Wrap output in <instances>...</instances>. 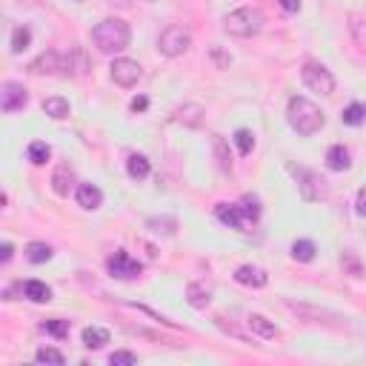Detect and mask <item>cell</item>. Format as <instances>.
<instances>
[{
	"mask_svg": "<svg viewBox=\"0 0 366 366\" xmlns=\"http://www.w3.org/2000/svg\"><path fill=\"white\" fill-rule=\"evenodd\" d=\"M92 40L103 55H112V52H120V49L129 46L132 29L123 18H106V21H101L98 26H94Z\"/></svg>",
	"mask_w": 366,
	"mask_h": 366,
	"instance_id": "obj_1",
	"label": "cell"
},
{
	"mask_svg": "<svg viewBox=\"0 0 366 366\" xmlns=\"http://www.w3.org/2000/svg\"><path fill=\"white\" fill-rule=\"evenodd\" d=\"M286 120H289V126L298 135H315L326 123L324 112L309 98H292L289 106H286Z\"/></svg>",
	"mask_w": 366,
	"mask_h": 366,
	"instance_id": "obj_2",
	"label": "cell"
},
{
	"mask_svg": "<svg viewBox=\"0 0 366 366\" xmlns=\"http://www.w3.org/2000/svg\"><path fill=\"white\" fill-rule=\"evenodd\" d=\"M263 12L254 6H241L224 18V31L232 38H254L263 29Z\"/></svg>",
	"mask_w": 366,
	"mask_h": 366,
	"instance_id": "obj_3",
	"label": "cell"
},
{
	"mask_svg": "<svg viewBox=\"0 0 366 366\" xmlns=\"http://www.w3.org/2000/svg\"><path fill=\"white\" fill-rule=\"evenodd\" d=\"M189 46H192V35H189V29L172 23L161 31V38H157V49L166 57H181Z\"/></svg>",
	"mask_w": 366,
	"mask_h": 366,
	"instance_id": "obj_4",
	"label": "cell"
},
{
	"mask_svg": "<svg viewBox=\"0 0 366 366\" xmlns=\"http://www.w3.org/2000/svg\"><path fill=\"white\" fill-rule=\"evenodd\" d=\"M300 77H304V83L312 92H317V94H332V92H335V77H332V72L326 66H321V63H315V60L304 63Z\"/></svg>",
	"mask_w": 366,
	"mask_h": 366,
	"instance_id": "obj_5",
	"label": "cell"
},
{
	"mask_svg": "<svg viewBox=\"0 0 366 366\" xmlns=\"http://www.w3.org/2000/svg\"><path fill=\"white\" fill-rule=\"evenodd\" d=\"M106 269H109V275H112V278H120V280L140 278V272H143V266H140L135 258H129V252H123V249H118L112 258L106 261Z\"/></svg>",
	"mask_w": 366,
	"mask_h": 366,
	"instance_id": "obj_6",
	"label": "cell"
},
{
	"mask_svg": "<svg viewBox=\"0 0 366 366\" xmlns=\"http://www.w3.org/2000/svg\"><path fill=\"white\" fill-rule=\"evenodd\" d=\"M109 75H112V81L123 89H132L138 81H140V63L138 60H129V57H118L112 60V66H109Z\"/></svg>",
	"mask_w": 366,
	"mask_h": 366,
	"instance_id": "obj_7",
	"label": "cell"
},
{
	"mask_svg": "<svg viewBox=\"0 0 366 366\" xmlns=\"http://www.w3.org/2000/svg\"><path fill=\"white\" fill-rule=\"evenodd\" d=\"M29 103V94H26V89L21 86V83H3V92H0V109H3L6 115H12V112H21V109Z\"/></svg>",
	"mask_w": 366,
	"mask_h": 366,
	"instance_id": "obj_8",
	"label": "cell"
},
{
	"mask_svg": "<svg viewBox=\"0 0 366 366\" xmlns=\"http://www.w3.org/2000/svg\"><path fill=\"white\" fill-rule=\"evenodd\" d=\"M235 280L241 286H252V289H263V286L269 283V275H266V269H261V266L244 263V266L235 269Z\"/></svg>",
	"mask_w": 366,
	"mask_h": 366,
	"instance_id": "obj_9",
	"label": "cell"
},
{
	"mask_svg": "<svg viewBox=\"0 0 366 366\" xmlns=\"http://www.w3.org/2000/svg\"><path fill=\"white\" fill-rule=\"evenodd\" d=\"M298 178L304 181V183H300V192H304L306 200H321V198H326L324 181L317 178V174H312V172H306V169H298Z\"/></svg>",
	"mask_w": 366,
	"mask_h": 366,
	"instance_id": "obj_10",
	"label": "cell"
},
{
	"mask_svg": "<svg viewBox=\"0 0 366 366\" xmlns=\"http://www.w3.org/2000/svg\"><path fill=\"white\" fill-rule=\"evenodd\" d=\"M218 220L220 224H226L229 229H241L244 232V209H241V203H220L218 209H215Z\"/></svg>",
	"mask_w": 366,
	"mask_h": 366,
	"instance_id": "obj_11",
	"label": "cell"
},
{
	"mask_svg": "<svg viewBox=\"0 0 366 366\" xmlns=\"http://www.w3.org/2000/svg\"><path fill=\"white\" fill-rule=\"evenodd\" d=\"M60 60H63V55L55 52V49H49V52H43L40 57H35V60L29 63V72H31V75H52V72H60Z\"/></svg>",
	"mask_w": 366,
	"mask_h": 366,
	"instance_id": "obj_12",
	"label": "cell"
},
{
	"mask_svg": "<svg viewBox=\"0 0 366 366\" xmlns=\"http://www.w3.org/2000/svg\"><path fill=\"white\" fill-rule=\"evenodd\" d=\"M77 203H81L83 209L94 212V209H101L103 206V192L94 183H81L77 186Z\"/></svg>",
	"mask_w": 366,
	"mask_h": 366,
	"instance_id": "obj_13",
	"label": "cell"
},
{
	"mask_svg": "<svg viewBox=\"0 0 366 366\" xmlns=\"http://www.w3.org/2000/svg\"><path fill=\"white\" fill-rule=\"evenodd\" d=\"M72 186H75V172H72V166H69V164H60V166L55 169V174H52V189H55L60 198H66V195L72 192Z\"/></svg>",
	"mask_w": 366,
	"mask_h": 366,
	"instance_id": "obj_14",
	"label": "cell"
},
{
	"mask_svg": "<svg viewBox=\"0 0 366 366\" xmlns=\"http://www.w3.org/2000/svg\"><path fill=\"white\" fill-rule=\"evenodd\" d=\"M246 324H249V329L252 332H258L261 338H266V341H275L278 335H280V329L269 321V317H263V315H258V312H252L249 317H246Z\"/></svg>",
	"mask_w": 366,
	"mask_h": 366,
	"instance_id": "obj_15",
	"label": "cell"
},
{
	"mask_svg": "<svg viewBox=\"0 0 366 366\" xmlns=\"http://www.w3.org/2000/svg\"><path fill=\"white\" fill-rule=\"evenodd\" d=\"M326 166L332 172H346L349 166H352V155H349L346 146H341V143H335L329 152H326Z\"/></svg>",
	"mask_w": 366,
	"mask_h": 366,
	"instance_id": "obj_16",
	"label": "cell"
},
{
	"mask_svg": "<svg viewBox=\"0 0 366 366\" xmlns=\"http://www.w3.org/2000/svg\"><path fill=\"white\" fill-rule=\"evenodd\" d=\"M186 300H189V306L206 309L209 306V300H212V289L209 286H203V283H189L186 286Z\"/></svg>",
	"mask_w": 366,
	"mask_h": 366,
	"instance_id": "obj_17",
	"label": "cell"
},
{
	"mask_svg": "<svg viewBox=\"0 0 366 366\" xmlns=\"http://www.w3.org/2000/svg\"><path fill=\"white\" fill-rule=\"evenodd\" d=\"M23 295L31 300V304H49L52 300V289L43 280H26L23 283Z\"/></svg>",
	"mask_w": 366,
	"mask_h": 366,
	"instance_id": "obj_18",
	"label": "cell"
},
{
	"mask_svg": "<svg viewBox=\"0 0 366 366\" xmlns=\"http://www.w3.org/2000/svg\"><path fill=\"white\" fill-rule=\"evenodd\" d=\"M172 120H174V123H183V126H200V120H203V106L186 103V106H181L178 112L172 115Z\"/></svg>",
	"mask_w": 366,
	"mask_h": 366,
	"instance_id": "obj_19",
	"label": "cell"
},
{
	"mask_svg": "<svg viewBox=\"0 0 366 366\" xmlns=\"http://www.w3.org/2000/svg\"><path fill=\"white\" fill-rule=\"evenodd\" d=\"M149 161L143 155H129V161H126V172H129V178L135 181H143V178H149Z\"/></svg>",
	"mask_w": 366,
	"mask_h": 366,
	"instance_id": "obj_20",
	"label": "cell"
},
{
	"mask_svg": "<svg viewBox=\"0 0 366 366\" xmlns=\"http://www.w3.org/2000/svg\"><path fill=\"white\" fill-rule=\"evenodd\" d=\"M43 112L49 118H55V120L69 118V101L66 98H46L43 101Z\"/></svg>",
	"mask_w": 366,
	"mask_h": 366,
	"instance_id": "obj_21",
	"label": "cell"
},
{
	"mask_svg": "<svg viewBox=\"0 0 366 366\" xmlns=\"http://www.w3.org/2000/svg\"><path fill=\"white\" fill-rule=\"evenodd\" d=\"M52 254H55V252H52L49 244H38V241H35V244L26 246V261H29V263H46V261H52Z\"/></svg>",
	"mask_w": 366,
	"mask_h": 366,
	"instance_id": "obj_22",
	"label": "cell"
},
{
	"mask_svg": "<svg viewBox=\"0 0 366 366\" xmlns=\"http://www.w3.org/2000/svg\"><path fill=\"white\" fill-rule=\"evenodd\" d=\"M106 343H109V332H106V329H101V326H86V329H83V346L101 349V346H106Z\"/></svg>",
	"mask_w": 366,
	"mask_h": 366,
	"instance_id": "obj_23",
	"label": "cell"
},
{
	"mask_svg": "<svg viewBox=\"0 0 366 366\" xmlns=\"http://www.w3.org/2000/svg\"><path fill=\"white\" fill-rule=\"evenodd\" d=\"M49 157H52V146H49V143L35 140V143L29 146V161L35 164V166H43L46 161H49Z\"/></svg>",
	"mask_w": 366,
	"mask_h": 366,
	"instance_id": "obj_24",
	"label": "cell"
},
{
	"mask_svg": "<svg viewBox=\"0 0 366 366\" xmlns=\"http://www.w3.org/2000/svg\"><path fill=\"white\" fill-rule=\"evenodd\" d=\"M29 43H31V31L29 26H18L12 31V55H21L29 49Z\"/></svg>",
	"mask_w": 366,
	"mask_h": 366,
	"instance_id": "obj_25",
	"label": "cell"
},
{
	"mask_svg": "<svg viewBox=\"0 0 366 366\" xmlns=\"http://www.w3.org/2000/svg\"><path fill=\"white\" fill-rule=\"evenodd\" d=\"M341 120H343L346 126H361V123L366 120V106H363V103H349V106L343 109Z\"/></svg>",
	"mask_w": 366,
	"mask_h": 366,
	"instance_id": "obj_26",
	"label": "cell"
},
{
	"mask_svg": "<svg viewBox=\"0 0 366 366\" xmlns=\"http://www.w3.org/2000/svg\"><path fill=\"white\" fill-rule=\"evenodd\" d=\"M315 244L312 241H295L292 244V258L295 261H300V263H309V261H315Z\"/></svg>",
	"mask_w": 366,
	"mask_h": 366,
	"instance_id": "obj_27",
	"label": "cell"
},
{
	"mask_svg": "<svg viewBox=\"0 0 366 366\" xmlns=\"http://www.w3.org/2000/svg\"><path fill=\"white\" fill-rule=\"evenodd\" d=\"M35 361H38V363H55V366H63V363H66L63 352H57V349H52V346L38 349V352H35Z\"/></svg>",
	"mask_w": 366,
	"mask_h": 366,
	"instance_id": "obj_28",
	"label": "cell"
},
{
	"mask_svg": "<svg viewBox=\"0 0 366 366\" xmlns=\"http://www.w3.org/2000/svg\"><path fill=\"white\" fill-rule=\"evenodd\" d=\"M349 31H352V38L358 40V46L366 49V21L358 18V14H349Z\"/></svg>",
	"mask_w": 366,
	"mask_h": 366,
	"instance_id": "obj_29",
	"label": "cell"
},
{
	"mask_svg": "<svg viewBox=\"0 0 366 366\" xmlns=\"http://www.w3.org/2000/svg\"><path fill=\"white\" fill-rule=\"evenodd\" d=\"M212 146H215V152H218L220 169H224V172H232V157L226 155V140L220 138V135H215V138H212Z\"/></svg>",
	"mask_w": 366,
	"mask_h": 366,
	"instance_id": "obj_30",
	"label": "cell"
},
{
	"mask_svg": "<svg viewBox=\"0 0 366 366\" xmlns=\"http://www.w3.org/2000/svg\"><path fill=\"white\" fill-rule=\"evenodd\" d=\"M235 146H237V152H241V155H249L254 149V135L249 129H237L235 132Z\"/></svg>",
	"mask_w": 366,
	"mask_h": 366,
	"instance_id": "obj_31",
	"label": "cell"
},
{
	"mask_svg": "<svg viewBox=\"0 0 366 366\" xmlns=\"http://www.w3.org/2000/svg\"><path fill=\"white\" fill-rule=\"evenodd\" d=\"M43 329L49 332L55 338H66L69 335V321H60V317H49V321H43Z\"/></svg>",
	"mask_w": 366,
	"mask_h": 366,
	"instance_id": "obj_32",
	"label": "cell"
},
{
	"mask_svg": "<svg viewBox=\"0 0 366 366\" xmlns=\"http://www.w3.org/2000/svg\"><path fill=\"white\" fill-rule=\"evenodd\" d=\"M241 209H244V218L246 220H258L261 218V203H258V198H252V195H246L241 200Z\"/></svg>",
	"mask_w": 366,
	"mask_h": 366,
	"instance_id": "obj_33",
	"label": "cell"
},
{
	"mask_svg": "<svg viewBox=\"0 0 366 366\" xmlns=\"http://www.w3.org/2000/svg\"><path fill=\"white\" fill-rule=\"evenodd\" d=\"M109 363L112 366H132V363H138V355L135 352H115L112 358H109Z\"/></svg>",
	"mask_w": 366,
	"mask_h": 366,
	"instance_id": "obj_34",
	"label": "cell"
},
{
	"mask_svg": "<svg viewBox=\"0 0 366 366\" xmlns=\"http://www.w3.org/2000/svg\"><path fill=\"white\" fill-rule=\"evenodd\" d=\"M355 212H358L361 218H366V189H361V192H358V200H355Z\"/></svg>",
	"mask_w": 366,
	"mask_h": 366,
	"instance_id": "obj_35",
	"label": "cell"
},
{
	"mask_svg": "<svg viewBox=\"0 0 366 366\" xmlns=\"http://www.w3.org/2000/svg\"><path fill=\"white\" fill-rule=\"evenodd\" d=\"M283 12H298L300 9V0H278Z\"/></svg>",
	"mask_w": 366,
	"mask_h": 366,
	"instance_id": "obj_36",
	"label": "cell"
},
{
	"mask_svg": "<svg viewBox=\"0 0 366 366\" xmlns=\"http://www.w3.org/2000/svg\"><path fill=\"white\" fill-rule=\"evenodd\" d=\"M12 244H3V246H0V261H3V263H9L12 261Z\"/></svg>",
	"mask_w": 366,
	"mask_h": 366,
	"instance_id": "obj_37",
	"label": "cell"
},
{
	"mask_svg": "<svg viewBox=\"0 0 366 366\" xmlns=\"http://www.w3.org/2000/svg\"><path fill=\"white\" fill-rule=\"evenodd\" d=\"M146 106H149V101H146V98H135V101H132V112H143Z\"/></svg>",
	"mask_w": 366,
	"mask_h": 366,
	"instance_id": "obj_38",
	"label": "cell"
}]
</instances>
